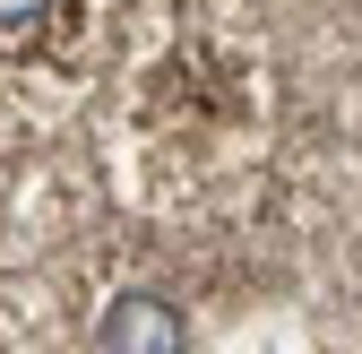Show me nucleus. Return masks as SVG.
Here are the masks:
<instances>
[{
  "instance_id": "1",
  "label": "nucleus",
  "mask_w": 362,
  "mask_h": 354,
  "mask_svg": "<svg viewBox=\"0 0 362 354\" xmlns=\"http://www.w3.org/2000/svg\"><path fill=\"white\" fill-rule=\"evenodd\" d=\"M95 354H190V320H181V302L129 285V294H112V312L95 320Z\"/></svg>"
},
{
  "instance_id": "2",
  "label": "nucleus",
  "mask_w": 362,
  "mask_h": 354,
  "mask_svg": "<svg viewBox=\"0 0 362 354\" xmlns=\"http://www.w3.org/2000/svg\"><path fill=\"white\" fill-rule=\"evenodd\" d=\"M43 9H52V0H0V26H35Z\"/></svg>"
}]
</instances>
